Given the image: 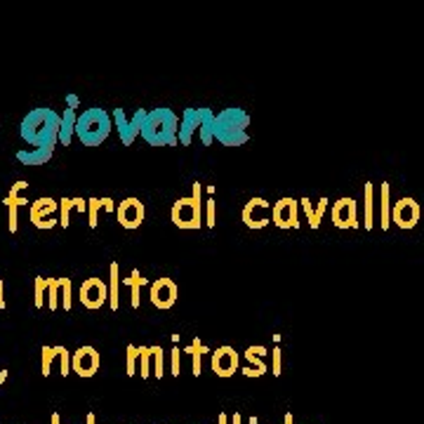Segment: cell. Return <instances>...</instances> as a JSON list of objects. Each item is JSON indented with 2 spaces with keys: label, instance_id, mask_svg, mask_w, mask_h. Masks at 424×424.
Segmentation results:
<instances>
[{
  "label": "cell",
  "instance_id": "cell-45",
  "mask_svg": "<svg viewBox=\"0 0 424 424\" xmlns=\"http://www.w3.org/2000/svg\"><path fill=\"white\" fill-rule=\"evenodd\" d=\"M368 227H370V189H368Z\"/></svg>",
  "mask_w": 424,
  "mask_h": 424
},
{
  "label": "cell",
  "instance_id": "cell-20",
  "mask_svg": "<svg viewBox=\"0 0 424 424\" xmlns=\"http://www.w3.org/2000/svg\"><path fill=\"white\" fill-rule=\"evenodd\" d=\"M88 210V200L85 198H62L59 200V224L67 229L71 224V214Z\"/></svg>",
  "mask_w": 424,
  "mask_h": 424
},
{
  "label": "cell",
  "instance_id": "cell-36",
  "mask_svg": "<svg viewBox=\"0 0 424 424\" xmlns=\"http://www.w3.org/2000/svg\"><path fill=\"white\" fill-rule=\"evenodd\" d=\"M172 375L179 377V370H182V351H179V347L172 349Z\"/></svg>",
  "mask_w": 424,
  "mask_h": 424
},
{
  "label": "cell",
  "instance_id": "cell-17",
  "mask_svg": "<svg viewBox=\"0 0 424 424\" xmlns=\"http://www.w3.org/2000/svg\"><path fill=\"white\" fill-rule=\"evenodd\" d=\"M26 189H28V184L24 182V179H19V182L10 189V196L5 198V205H7V210H10V234H17V212H19V207L28 205Z\"/></svg>",
  "mask_w": 424,
  "mask_h": 424
},
{
  "label": "cell",
  "instance_id": "cell-9",
  "mask_svg": "<svg viewBox=\"0 0 424 424\" xmlns=\"http://www.w3.org/2000/svg\"><path fill=\"white\" fill-rule=\"evenodd\" d=\"M78 297H81L85 309L97 311V309H102L104 302L109 299V283H104L102 278H85Z\"/></svg>",
  "mask_w": 424,
  "mask_h": 424
},
{
  "label": "cell",
  "instance_id": "cell-44",
  "mask_svg": "<svg viewBox=\"0 0 424 424\" xmlns=\"http://www.w3.org/2000/svg\"><path fill=\"white\" fill-rule=\"evenodd\" d=\"M5 377H7V370H0V384L5 382Z\"/></svg>",
  "mask_w": 424,
  "mask_h": 424
},
{
  "label": "cell",
  "instance_id": "cell-37",
  "mask_svg": "<svg viewBox=\"0 0 424 424\" xmlns=\"http://www.w3.org/2000/svg\"><path fill=\"white\" fill-rule=\"evenodd\" d=\"M274 375H281V349L274 347Z\"/></svg>",
  "mask_w": 424,
  "mask_h": 424
},
{
  "label": "cell",
  "instance_id": "cell-15",
  "mask_svg": "<svg viewBox=\"0 0 424 424\" xmlns=\"http://www.w3.org/2000/svg\"><path fill=\"white\" fill-rule=\"evenodd\" d=\"M116 217L118 224L123 229H139L144 217H147V210H144V203L139 198H125L123 203H118L116 207Z\"/></svg>",
  "mask_w": 424,
  "mask_h": 424
},
{
  "label": "cell",
  "instance_id": "cell-47",
  "mask_svg": "<svg viewBox=\"0 0 424 424\" xmlns=\"http://www.w3.org/2000/svg\"><path fill=\"white\" fill-rule=\"evenodd\" d=\"M52 424H59V415H57V413L52 415Z\"/></svg>",
  "mask_w": 424,
  "mask_h": 424
},
{
  "label": "cell",
  "instance_id": "cell-41",
  "mask_svg": "<svg viewBox=\"0 0 424 424\" xmlns=\"http://www.w3.org/2000/svg\"><path fill=\"white\" fill-rule=\"evenodd\" d=\"M3 290H5V285H3V281H0V309L5 306V294H3Z\"/></svg>",
  "mask_w": 424,
  "mask_h": 424
},
{
  "label": "cell",
  "instance_id": "cell-10",
  "mask_svg": "<svg viewBox=\"0 0 424 424\" xmlns=\"http://www.w3.org/2000/svg\"><path fill=\"white\" fill-rule=\"evenodd\" d=\"M149 297H151V304H154L156 309L168 311V309L175 306V302L179 297V287L172 278H158V281L151 283Z\"/></svg>",
  "mask_w": 424,
  "mask_h": 424
},
{
  "label": "cell",
  "instance_id": "cell-11",
  "mask_svg": "<svg viewBox=\"0 0 424 424\" xmlns=\"http://www.w3.org/2000/svg\"><path fill=\"white\" fill-rule=\"evenodd\" d=\"M271 210L274 207L269 205V200H264V198H250L248 203H246V207H243V222H246V227L248 229H264L271 222Z\"/></svg>",
  "mask_w": 424,
  "mask_h": 424
},
{
  "label": "cell",
  "instance_id": "cell-40",
  "mask_svg": "<svg viewBox=\"0 0 424 424\" xmlns=\"http://www.w3.org/2000/svg\"><path fill=\"white\" fill-rule=\"evenodd\" d=\"M217 424H231V420H229V415H227V413H219Z\"/></svg>",
  "mask_w": 424,
  "mask_h": 424
},
{
  "label": "cell",
  "instance_id": "cell-34",
  "mask_svg": "<svg viewBox=\"0 0 424 424\" xmlns=\"http://www.w3.org/2000/svg\"><path fill=\"white\" fill-rule=\"evenodd\" d=\"M205 224L210 229L217 224V200H214L212 196L205 200Z\"/></svg>",
  "mask_w": 424,
  "mask_h": 424
},
{
  "label": "cell",
  "instance_id": "cell-19",
  "mask_svg": "<svg viewBox=\"0 0 424 424\" xmlns=\"http://www.w3.org/2000/svg\"><path fill=\"white\" fill-rule=\"evenodd\" d=\"M333 222L340 229L356 227V203L351 198H340L333 207Z\"/></svg>",
  "mask_w": 424,
  "mask_h": 424
},
{
  "label": "cell",
  "instance_id": "cell-21",
  "mask_svg": "<svg viewBox=\"0 0 424 424\" xmlns=\"http://www.w3.org/2000/svg\"><path fill=\"white\" fill-rule=\"evenodd\" d=\"M299 205H302V210H304V214H306V219H309V224H311V229H319V227H321L323 212H326V207H328V198H319L316 203H311L309 198H302Z\"/></svg>",
  "mask_w": 424,
  "mask_h": 424
},
{
  "label": "cell",
  "instance_id": "cell-46",
  "mask_svg": "<svg viewBox=\"0 0 424 424\" xmlns=\"http://www.w3.org/2000/svg\"><path fill=\"white\" fill-rule=\"evenodd\" d=\"M285 424H292V413H287V415H285Z\"/></svg>",
  "mask_w": 424,
  "mask_h": 424
},
{
  "label": "cell",
  "instance_id": "cell-23",
  "mask_svg": "<svg viewBox=\"0 0 424 424\" xmlns=\"http://www.w3.org/2000/svg\"><path fill=\"white\" fill-rule=\"evenodd\" d=\"M120 269H118V264L113 262L111 267H109V306H111V311H118V304H120Z\"/></svg>",
  "mask_w": 424,
  "mask_h": 424
},
{
  "label": "cell",
  "instance_id": "cell-31",
  "mask_svg": "<svg viewBox=\"0 0 424 424\" xmlns=\"http://www.w3.org/2000/svg\"><path fill=\"white\" fill-rule=\"evenodd\" d=\"M139 361H142V379L154 375V356H151V347H139Z\"/></svg>",
  "mask_w": 424,
  "mask_h": 424
},
{
  "label": "cell",
  "instance_id": "cell-42",
  "mask_svg": "<svg viewBox=\"0 0 424 424\" xmlns=\"http://www.w3.org/2000/svg\"><path fill=\"white\" fill-rule=\"evenodd\" d=\"M85 424H97L95 413H88V418H85Z\"/></svg>",
  "mask_w": 424,
  "mask_h": 424
},
{
  "label": "cell",
  "instance_id": "cell-1",
  "mask_svg": "<svg viewBox=\"0 0 424 424\" xmlns=\"http://www.w3.org/2000/svg\"><path fill=\"white\" fill-rule=\"evenodd\" d=\"M62 116L52 109H33L28 111L19 125V134L33 149H55L59 142Z\"/></svg>",
  "mask_w": 424,
  "mask_h": 424
},
{
  "label": "cell",
  "instance_id": "cell-33",
  "mask_svg": "<svg viewBox=\"0 0 424 424\" xmlns=\"http://www.w3.org/2000/svg\"><path fill=\"white\" fill-rule=\"evenodd\" d=\"M102 198H88V224L90 229H97V214L102 210Z\"/></svg>",
  "mask_w": 424,
  "mask_h": 424
},
{
  "label": "cell",
  "instance_id": "cell-8",
  "mask_svg": "<svg viewBox=\"0 0 424 424\" xmlns=\"http://www.w3.org/2000/svg\"><path fill=\"white\" fill-rule=\"evenodd\" d=\"M28 217H31L35 229H52L55 224H59V200L55 198L33 200Z\"/></svg>",
  "mask_w": 424,
  "mask_h": 424
},
{
  "label": "cell",
  "instance_id": "cell-5",
  "mask_svg": "<svg viewBox=\"0 0 424 424\" xmlns=\"http://www.w3.org/2000/svg\"><path fill=\"white\" fill-rule=\"evenodd\" d=\"M214 113L207 109V106H200V109H184L182 123H179V134L177 142L182 147H189L193 139V132H200V142L205 147H210L214 139Z\"/></svg>",
  "mask_w": 424,
  "mask_h": 424
},
{
  "label": "cell",
  "instance_id": "cell-16",
  "mask_svg": "<svg viewBox=\"0 0 424 424\" xmlns=\"http://www.w3.org/2000/svg\"><path fill=\"white\" fill-rule=\"evenodd\" d=\"M71 370L81 377H95L99 370V354L95 347H81L71 354Z\"/></svg>",
  "mask_w": 424,
  "mask_h": 424
},
{
  "label": "cell",
  "instance_id": "cell-7",
  "mask_svg": "<svg viewBox=\"0 0 424 424\" xmlns=\"http://www.w3.org/2000/svg\"><path fill=\"white\" fill-rule=\"evenodd\" d=\"M147 113H149L147 109H137L132 118H127L123 109H113V113H111V116H113V127L118 130L120 142H123L125 147H130V144L142 134V125H144Z\"/></svg>",
  "mask_w": 424,
  "mask_h": 424
},
{
  "label": "cell",
  "instance_id": "cell-2",
  "mask_svg": "<svg viewBox=\"0 0 424 424\" xmlns=\"http://www.w3.org/2000/svg\"><path fill=\"white\" fill-rule=\"evenodd\" d=\"M179 134V120L172 109H151L144 118L142 139L149 147H175Z\"/></svg>",
  "mask_w": 424,
  "mask_h": 424
},
{
  "label": "cell",
  "instance_id": "cell-3",
  "mask_svg": "<svg viewBox=\"0 0 424 424\" xmlns=\"http://www.w3.org/2000/svg\"><path fill=\"white\" fill-rule=\"evenodd\" d=\"M111 130H113V116L106 109L92 106V109H85L78 116L76 137L83 147H102L109 139Z\"/></svg>",
  "mask_w": 424,
  "mask_h": 424
},
{
  "label": "cell",
  "instance_id": "cell-24",
  "mask_svg": "<svg viewBox=\"0 0 424 424\" xmlns=\"http://www.w3.org/2000/svg\"><path fill=\"white\" fill-rule=\"evenodd\" d=\"M184 354H191V365H193V375H200V370H203V356L205 354H212V351L210 349H207L205 347V344L203 342H200L198 340V337H196V340H193L191 344H189V347H186L184 349Z\"/></svg>",
  "mask_w": 424,
  "mask_h": 424
},
{
  "label": "cell",
  "instance_id": "cell-38",
  "mask_svg": "<svg viewBox=\"0 0 424 424\" xmlns=\"http://www.w3.org/2000/svg\"><path fill=\"white\" fill-rule=\"evenodd\" d=\"M102 205H104V210H106V212H116V205H113V200H111V198H102Z\"/></svg>",
  "mask_w": 424,
  "mask_h": 424
},
{
  "label": "cell",
  "instance_id": "cell-28",
  "mask_svg": "<svg viewBox=\"0 0 424 424\" xmlns=\"http://www.w3.org/2000/svg\"><path fill=\"white\" fill-rule=\"evenodd\" d=\"M415 217H418V207L413 205V200H403V203L396 207V219L401 227H411Z\"/></svg>",
  "mask_w": 424,
  "mask_h": 424
},
{
  "label": "cell",
  "instance_id": "cell-22",
  "mask_svg": "<svg viewBox=\"0 0 424 424\" xmlns=\"http://www.w3.org/2000/svg\"><path fill=\"white\" fill-rule=\"evenodd\" d=\"M55 149H31V151H17V161L21 165H45L52 158Z\"/></svg>",
  "mask_w": 424,
  "mask_h": 424
},
{
  "label": "cell",
  "instance_id": "cell-26",
  "mask_svg": "<svg viewBox=\"0 0 424 424\" xmlns=\"http://www.w3.org/2000/svg\"><path fill=\"white\" fill-rule=\"evenodd\" d=\"M147 283V278H144L137 269H132V274H130V278H123V285H127L130 287V292H132V297H130V306L137 311L139 309V297H142V285Z\"/></svg>",
  "mask_w": 424,
  "mask_h": 424
},
{
  "label": "cell",
  "instance_id": "cell-25",
  "mask_svg": "<svg viewBox=\"0 0 424 424\" xmlns=\"http://www.w3.org/2000/svg\"><path fill=\"white\" fill-rule=\"evenodd\" d=\"M76 123H78L76 109H69L67 106V111H64V116H62V130H59V144H64V147H69L71 139H74Z\"/></svg>",
  "mask_w": 424,
  "mask_h": 424
},
{
  "label": "cell",
  "instance_id": "cell-6",
  "mask_svg": "<svg viewBox=\"0 0 424 424\" xmlns=\"http://www.w3.org/2000/svg\"><path fill=\"white\" fill-rule=\"evenodd\" d=\"M200 193H203V186L198 182L193 184V193L191 196H184L175 200L170 210V219L177 229H198L200 222H203V203H200Z\"/></svg>",
  "mask_w": 424,
  "mask_h": 424
},
{
  "label": "cell",
  "instance_id": "cell-27",
  "mask_svg": "<svg viewBox=\"0 0 424 424\" xmlns=\"http://www.w3.org/2000/svg\"><path fill=\"white\" fill-rule=\"evenodd\" d=\"M47 309H62V278H47Z\"/></svg>",
  "mask_w": 424,
  "mask_h": 424
},
{
  "label": "cell",
  "instance_id": "cell-29",
  "mask_svg": "<svg viewBox=\"0 0 424 424\" xmlns=\"http://www.w3.org/2000/svg\"><path fill=\"white\" fill-rule=\"evenodd\" d=\"M45 297H47V278L38 276L33 281V304H35V309L45 306Z\"/></svg>",
  "mask_w": 424,
  "mask_h": 424
},
{
  "label": "cell",
  "instance_id": "cell-4",
  "mask_svg": "<svg viewBox=\"0 0 424 424\" xmlns=\"http://www.w3.org/2000/svg\"><path fill=\"white\" fill-rule=\"evenodd\" d=\"M250 116L239 106H229L214 118V139L224 147H243L248 137Z\"/></svg>",
  "mask_w": 424,
  "mask_h": 424
},
{
  "label": "cell",
  "instance_id": "cell-14",
  "mask_svg": "<svg viewBox=\"0 0 424 424\" xmlns=\"http://www.w3.org/2000/svg\"><path fill=\"white\" fill-rule=\"evenodd\" d=\"M210 368L214 370L217 377H231L236 375V370L241 368V358L236 354L234 347H219L212 351V358H210Z\"/></svg>",
  "mask_w": 424,
  "mask_h": 424
},
{
  "label": "cell",
  "instance_id": "cell-35",
  "mask_svg": "<svg viewBox=\"0 0 424 424\" xmlns=\"http://www.w3.org/2000/svg\"><path fill=\"white\" fill-rule=\"evenodd\" d=\"M71 278H62V309L64 311H71V306H74V299H71Z\"/></svg>",
  "mask_w": 424,
  "mask_h": 424
},
{
  "label": "cell",
  "instance_id": "cell-39",
  "mask_svg": "<svg viewBox=\"0 0 424 424\" xmlns=\"http://www.w3.org/2000/svg\"><path fill=\"white\" fill-rule=\"evenodd\" d=\"M67 104H69V109H76V106H78V97L76 95H69L67 97Z\"/></svg>",
  "mask_w": 424,
  "mask_h": 424
},
{
  "label": "cell",
  "instance_id": "cell-13",
  "mask_svg": "<svg viewBox=\"0 0 424 424\" xmlns=\"http://www.w3.org/2000/svg\"><path fill=\"white\" fill-rule=\"evenodd\" d=\"M42 358H40V375L47 377L52 372L55 365H59V372L64 377L71 372V354L67 347H42Z\"/></svg>",
  "mask_w": 424,
  "mask_h": 424
},
{
  "label": "cell",
  "instance_id": "cell-12",
  "mask_svg": "<svg viewBox=\"0 0 424 424\" xmlns=\"http://www.w3.org/2000/svg\"><path fill=\"white\" fill-rule=\"evenodd\" d=\"M271 219L278 229H297L299 227V200L285 196L276 200L274 210H271Z\"/></svg>",
  "mask_w": 424,
  "mask_h": 424
},
{
  "label": "cell",
  "instance_id": "cell-43",
  "mask_svg": "<svg viewBox=\"0 0 424 424\" xmlns=\"http://www.w3.org/2000/svg\"><path fill=\"white\" fill-rule=\"evenodd\" d=\"M231 424H243V418H241V413H236L234 418H231Z\"/></svg>",
  "mask_w": 424,
  "mask_h": 424
},
{
  "label": "cell",
  "instance_id": "cell-30",
  "mask_svg": "<svg viewBox=\"0 0 424 424\" xmlns=\"http://www.w3.org/2000/svg\"><path fill=\"white\" fill-rule=\"evenodd\" d=\"M137 361H139V347L137 344H127V358H125V375H137Z\"/></svg>",
  "mask_w": 424,
  "mask_h": 424
},
{
  "label": "cell",
  "instance_id": "cell-18",
  "mask_svg": "<svg viewBox=\"0 0 424 424\" xmlns=\"http://www.w3.org/2000/svg\"><path fill=\"white\" fill-rule=\"evenodd\" d=\"M267 347H248L246 349V365L241 368V372L246 377H262L267 372V363L262 361V356L267 354Z\"/></svg>",
  "mask_w": 424,
  "mask_h": 424
},
{
  "label": "cell",
  "instance_id": "cell-32",
  "mask_svg": "<svg viewBox=\"0 0 424 424\" xmlns=\"http://www.w3.org/2000/svg\"><path fill=\"white\" fill-rule=\"evenodd\" d=\"M151 356H154V377L161 379L163 377V368H165V351H163V347H151Z\"/></svg>",
  "mask_w": 424,
  "mask_h": 424
}]
</instances>
